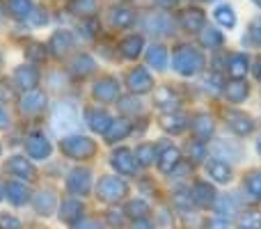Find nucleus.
I'll return each instance as SVG.
<instances>
[{
    "instance_id": "8fccbe9b",
    "label": "nucleus",
    "mask_w": 261,
    "mask_h": 229,
    "mask_svg": "<svg viewBox=\"0 0 261 229\" xmlns=\"http://www.w3.org/2000/svg\"><path fill=\"white\" fill-rule=\"evenodd\" d=\"M71 229H103V227H101L99 220L87 218V220H81V222H76V225H71Z\"/></svg>"
},
{
    "instance_id": "9b49d317",
    "label": "nucleus",
    "mask_w": 261,
    "mask_h": 229,
    "mask_svg": "<svg viewBox=\"0 0 261 229\" xmlns=\"http://www.w3.org/2000/svg\"><path fill=\"white\" fill-rule=\"evenodd\" d=\"M181 161V154H179V147H174V144L170 142H163L161 147H158V170L163 172V174H172V172L176 170V165H179Z\"/></svg>"
},
{
    "instance_id": "6e6552de",
    "label": "nucleus",
    "mask_w": 261,
    "mask_h": 229,
    "mask_svg": "<svg viewBox=\"0 0 261 229\" xmlns=\"http://www.w3.org/2000/svg\"><path fill=\"white\" fill-rule=\"evenodd\" d=\"M92 94H94L96 101L101 104H113V101H119V81L113 76H103L94 83L92 87Z\"/></svg>"
},
{
    "instance_id": "bf43d9fd",
    "label": "nucleus",
    "mask_w": 261,
    "mask_h": 229,
    "mask_svg": "<svg viewBox=\"0 0 261 229\" xmlns=\"http://www.w3.org/2000/svg\"><path fill=\"white\" fill-rule=\"evenodd\" d=\"M252 5H257V7H261V0H252Z\"/></svg>"
},
{
    "instance_id": "4c0bfd02",
    "label": "nucleus",
    "mask_w": 261,
    "mask_h": 229,
    "mask_svg": "<svg viewBox=\"0 0 261 229\" xmlns=\"http://www.w3.org/2000/svg\"><path fill=\"white\" fill-rule=\"evenodd\" d=\"M239 229H261V211L259 209H245L236 218Z\"/></svg>"
},
{
    "instance_id": "864d4df0",
    "label": "nucleus",
    "mask_w": 261,
    "mask_h": 229,
    "mask_svg": "<svg viewBox=\"0 0 261 229\" xmlns=\"http://www.w3.org/2000/svg\"><path fill=\"white\" fill-rule=\"evenodd\" d=\"M7 124H9V115L5 110V106H0V129H5Z\"/></svg>"
},
{
    "instance_id": "423d86ee",
    "label": "nucleus",
    "mask_w": 261,
    "mask_h": 229,
    "mask_svg": "<svg viewBox=\"0 0 261 229\" xmlns=\"http://www.w3.org/2000/svg\"><path fill=\"white\" fill-rule=\"evenodd\" d=\"M190 199H193L195 209H213L218 202V193L216 186L208 181H195L190 188Z\"/></svg>"
},
{
    "instance_id": "1a4fd4ad",
    "label": "nucleus",
    "mask_w": 261,
    "mask_h": 229,
    "mask_svg": "<svg viewBox=\"0 0 261 229\" xmlns=\"http://www.w3.org/2000/svg\"><path fill=\"white\" fill-rule=\"evenodd\" d=\"M176 21H179V26L184 28L186 32H202L204 23H206V14H204L199 7L190 5V7L181 9L179 16H176Z\"/></svg>"
},
{
    "instance_id": "aec40b11",
    "label": "nucleus",
    "mask_w": 261,
    "mask_h": 229,
    "mask_svg": "<svg viewBox=\"0 0 261 229\" xmlns=\"http://www.w3.org/2000/svg\"><path fill=\"white\" fill-rule=\"evenodd\" d=\"M153 104H156V108H161L163 113H172V110H176V106H179V94H176L170 85H163L153 92Z\"/></svg>"
},
{
    "instance_id": "79ce46f5",
    "label": "nucleus",
    "mask_w": 261,
    "mask_h": 229,
    "mask_svg": "<svg viewBox=\"0 0 261 229\" xmlns=\"http://www.w3.org/2000/svg\"><path fill=\"white\" fill-rule=\"evenodd\" d=\"M149 204L144 202V199H130L126 204V209H124V213H126L128 218H133V220H144V218L149 216Z\"/></svg>"
},
{
    "instance_id": "c03bdc74",
    "label": "nucleus",
    "mask_w": 261,
    "mask_h": 229,
    "mask_svg": "<svg viewBox=\"0 0 261 229\" xmlns=\"http://www.w3.org/2000/svg\"><path fill=\"white\" fill-rule=\"evenodd\" d=\"M248 37H250V41H252L254 46H261V14H259V16H254L252 21H250V26H248Z\"/></svg>"
},
{
    "instance_id": "393cba45",
    "label": "nucleus",
    "mask_w": 261,
    "mask_h": 229,
    "mask_svg": "<svg viewBox=\"0 0 261 229\" xmlns=\"http://www.w3.org/2000/svg\"><path fill=\"white\" fill-rule=\"evenodd\" d=\"M5 197H7V202L14 204V207H23V204L30 199V190H28V186L21 184V181H9V184L5 186Z\"/></svg>"
},
{
    "instance_id": "a18cd8bd",
    "label": "nucleus",
    "mask_w": 261,
    "mask_h": 229,
    "mask_svg": "<svg viewBox=\"0 0 261 229\" xmlns=\"http://www.w3.org/2000/svg\"><path fill=\"white\" fill-rule=\"evenodd\" d=\"M25 55L30 60H44L46 58V48L41 41H30V44L25 46Z\"/></svg>"
},
{
    "instance_id": "c9c22d12",
    "label": "nucleus",
    "mask_w": 261,
    "mask_h": 229,
    "mask_svg": "<svg viewBox=\"0 0 261 229\" xmlns=\"http://www.w3.org/2000/svg\"><path fill=\"white\" fill-rule=\"evenodd\" d=\"M133 156H135V163H138L140 167H149V165H153V161L158 158V147L151 142H144L135 149Z\"/></svg>"
},
{
    "instance_id": "4468645a",
    "label": "nucleus",
    "mask_w": 261,
    "mask_h": 229,
    "mask_svg": "<svg viewBox=\"0 0 261 229\" xmlns=\"http://www.w3.org/2000/svg\"><path fill=\"white\" fill-rule=\"evenodd\" d=\"M158 126H161L165 133L170 135H179L184 133L186 129H188V117L184 113H179V110H172V113H163L158 117Z\"/></svg>"
},
{
    "instance_id": "09e8293b",
    "label": "nucleus",
    "mask_w": 261,
    "mask_h": 229,
    "mask_svg": "<svg viewBox=\"0 0 261 229\" xmlns=\"http://www.w3.org/2000/svg\"><path fill=\"white\" fill-rule=\"evenodd\" d=\"M0 229H21V220L7 213H0Z\"/></svg>"
},
{
    "instance_id": "f257e3e1",
    "label": "nucleus",
    "mask_w": 261,
    "mask_h": 229,
    "mask_svg": "<svg viewBox=\"0 0 261 229\" xmlns=\"http://www.w3.org/2000/svg\"><path fill=\"white\" fill-rule=\"evenodd\" d=\"M172 64H174V71L184 78L197 76L204 71L206 67V58L204 53L193 44H176L172 50Z\"/></svg>"
},
{
    "instance_id": "4d7b16f0",
    "label": "nucleus",
    "mask_w": 261,
    "mask_h": 229,
    "mask_svg": "<svg viewBox=\"0 0 261 229\" xmlns=\"http://www.w3.org/2000/svg\"><path fill=\"white\" fill-rule=\"evenodd\" d=\"M257 151H259V156H261V133H259V138H257Z\"/></svg>"
},
{
    "instance_id": "f3484780",
    "label": "nucleus",
    "mask_w": 261,
    "mask_h": 229,
    "mask_svg": "<svg viewBox=\"0 0 261 229\" xmlns=\"http://www.w3.org/2000/svg\"><path fill=\"white\" fill-rule=\"evenodd\" d=\"M193 133L197 140H208L216 133V117L211 113H197L193 117Z\"/></svg>"
},
{
    "instance_id": "3c124183",
    "label": "nucleus",
    "mask_w": 261,
    "mask_h": 229,
    "mask_svg": "<svg viewBox=\"0 0 261 229\" xmlns=\"http://www.w3.org/2000/svg\"><path fill=\"white\" fill-rule=\"evenodd\" d=\"M108 218H110V225L113 227H122L124 225V211H108Z\"/></svg>"
},
{
    "instance_id": "c756f323",
    "label": "nucleus",
    "mask_w": 261,
    "mask_h": 229,
    "mask_svg": "<svg viewBox=\"0 0 261 229\" xmlns=\"http://www.w3.org/2000/svg\"><path fill=\"white\" fill-rule=\"evenodd\" d=\"M142 48H144V37L142 35H128V37H124L122 44H119V53H122L126 60L140 58Z\"/></svg>"
},
{
    "instance_id": "6e6d98bb",
    "label": "nucleus",
    "mask_w": 261,
    "mask_h": 229,
    "mask_svg": "<svg viewBox=\"0 0 261 229\" xmlns=\"http://www.w3.org/2000/svg\"><path fill=\"white\" fill-rule=\"evenodd\" d=\"M158 3H161V5H176L179 0H158Z\"/></svg>"
},
{
    "instance_id": "ea45409f",
    "label": "nucleus",
    "mask_w": 261,
    "mask_h": 229,
    "mask_svg": "<svg viewBox=\"0 0 261 229\" xmlns=\"http://www.w3.org/2000/svg\"><path fill=\"white\" fill-rule=\"evenodd\" d=\"M243 186L254 202H261V172L259 170H250L243 179Z\"/></svg>"
},
{
    "instance_id": "72a5a7b5",
    "label": "nucleus",
    "mask_w": 261,
    "mask_h": 229,
    "mask_svg": "<svg viewBox=\"0 0 261 229\" xmlns=\"http://www.w3.org/2000/svg\"><path fill=\"white\" fill-rule=\"evenodd\" d=\"M5 9H7L9 16L18 18V21H25V18L32 14L35 5H32V0H7V3H5Z\"/></svg>"
},
{
    "instance_id": "6ab92c4d",
    "label": "nucleus",
    "mask_w": 261,
    "mask_h": 229,
    "mask_svg": "<svg viewBox=\"0 0 261 229\" xmlns=\"http://www.w3.org/2000/svg\"><path fill=\"white\" fill-rule=\"evenodd\" d=\"M83 211H85V207H83L81 199H62V204H60V220L64 225H76V222H81Z\"/></svg>"
},
{
    "instance_id": "a211bd4d",
    "label": "nucleus",
    "mask_w": 261,
    "mask_h": 229,
    "mask_svg": "<svg viewBox=\"0 0 261 229\" xmlns=\"http://www.w3.org/2000/svg\"><path fill=\"white\" fill-rule=\"evenodd\" d=\"M206 174L211 176L216 184H229L231 176H234V170H231V165L227 161H222V158H211L206 165Z\"/></svg>"
},
{
    "instance_id": "473e14b6",
    "label": "nucleus",
    "mask_w": 261,
    "mask_h": 229,
    "mask_svg": "<svg viewBox=\"0 0 261 229\" xmlns=\"http://www.w3.org/2000/svg\"><path fill=\"white\" fill-rule=\"evenodd\" d=\"M69 12L78 18H92L99 12V0H71L69 3Z\"/></svg>"
},
{
    "instance_id": "37998d69",
    "label": "nucleus",
    "mask_w": 261,
    "mask_h": 229,
    "mask_svg": "<svg viewBox=\"0 0 261 229\" xmlns=\"http://www.w3.org/2000/svg\"><path fill=\"white\" fill-rule=\"evenodd\" d=\"M119 108H122L124 113H128V115H138V113H142V104H140V101L135 99V94L119 99Z\"/></svg>"
},
{
    "instance_id": "603ef678",
    "label": "nucleus",
    "mask_w": 261,
    "mask_h": 229,
    "mask_svg": "<svg viewBox=\"0 0 261 229\" xmlns=\"http://www.w3.org/2000/svg\"><path fill=\"white\" fill-rule=\"evenodd\" d=\"M130 229H153L151 222L144 218V220H133V225H130Z\"/></svg>"
},
{
    "instance_id": "bb28decb",
    "label": "nucleus",
    "mask_w": 261,
    "mask_h": 229,
    "mask_svg": "<svg viewBox=\"0 0 261 229\" xmlns=\"http://www.w3.org/2000/svg\"><path fill=\"white\" fill-rule=\"evenodd\" d=\"M55 204H58L55 190L46 188V190H39V193L35 195V211L39 213V216H50V213L55 211Z\"/></svg>"
},
{
    "instance_id": "0eeeda50",
    "label": "nucleus",
    "mask_w": 261,
    "mask_h": 229,
    "mask_svg": "<svg viewBox=\"0 0 261 229\" xmlns=\"http://www.w3.org/2000/svg\"><path fill=\"white\" fill-rule=\"evenodd\" d=\"M126 87L130 90V94H135V96L147 94V92L153 90V78L144 67H135V69H130L126 76Z\"/></svg>"
},
{
    "instance_id": "a878e982",
    "label": "nucleus",
    "mask_w": 261,
    "mask_h": 229,
    "mask_svg": "<svg viewBox=\"0 0 261 229\" xmlns=\"http://www.w3.org/2000/svg\"><path fill=\"white\" fill-rule=\"evenodd\" d=\"M69 71H71L73 76H92V73L96 71V62H94L92 55L78 53L76 58L69 62Z\"/></svg>"
},
{
    "instance_id": "f8f14e48",
    "label": "nucleus",
    "mask_w": 261,
    "mask_h": 229,
    "mask_svg": "<svg viewBox=\"0 0 261 229\" xmlns=\"http://www.w3.org/2000/svg\"><path fill=\"white\" fill-rule=\"evenodd\" d=\"M67 188L73 195H87L92 190V172L87 167H76L67 176Z\"/></svg>"
},
{
    "instance_id": "20e7f679",
    "label": "nucleus",
    "mask_w": 261,
    "mask_h": 229,
    "mask_svg": "<svg viewBox=\"0 0 261 229\" xmlns=\"http://www.w3.org/2000/svg\"><path fill=\"white\" fill-rule=\"evenodd\" d=\"M50 124H53V131L55 133H69V131H73L78 126V110L73 104H69V101H64V104H60L58 108L53 110V117H50Z\"/></svg>"
},
{
    "instance_id": "4be33fe9",
    "label": "nucleus",
    "mask_w": 261,
    "mask_h": 229,
    "mask_svg": "<svg viewBox=\"0 0 261 229\" xmlns=\"http://www.w3.org/2000/svg\"><path fill=\"white\" fill-rule=\"evenodd\" d=\"M248 69H250V58L245 53H231L227 58V73L231 76V81H243Z\"/></svg>"
},
{
    "instance_id": "7c9ffc66",
    "label": "nucleus",
    "mask_w": 261,
    "mask_h": 229,
    "mask_svg": "<svg viewBox=\"0 0 261 229\" xmlns=\"http://www.w3.org/2000/svg\"><path fill=\"white\" fill-rule=\"evenodd\" d=\"M213 18H216V23L220 28H225V30H231V28H236V23H239V18H236V9L227 3L218 5V7L213 9Z\"/></svg>"
},
{
    "instance_id": "c85d7f7f",
    "label": "nucleus",
    "mask_w": 261,
    "mask_h": 229,
    "mask_svg": "<svg viewBox=\"0 0 261 229\" xmlns=\"http://www.w3.org/2000/svg\"><path fill=\"white\" fill-rule=\"evenodd\" d=\"M7 170L12 174L21 176V179H28V181L35 179V165L30 161H25V156H12L7 161Z\"/></svg>"
},
{
    "instance_id": "49530a36",
    "label": "nucleus",
    "mask_w": 261,
    "mask_h": 229,
    "mask_svg": "<svg viewBox=\"0 0 261 229\" xmlns=\"http://www.w3.org/2000/svg\"><path fill=\"white\" fill-rule=\"evenodd\" d=\"M204 229H231L229 220H227V216H211L206 218V222H204Z\"/></svg>"
},
{
    "instance_id": "f704fd0d",
    "label": "nucleus",
    "mask_w": 261,
    "mask_h": 229,
    "mask_svg": "<svg viewBox=\"0 0 261 229\" xmlns=\"http://www.w3.org/2000/svg\"><path fill=\"white\" fill-rule=\"evenodd\" d=\"M147 64L153 67L156 71H163L167 67V48L163 44H153L147 50Z\"/></svg>"
},
{
    "instance_id": "412c9836",
    "label": "nucleus",
    "mask_w": 261,
    "mask_h": 229,
    "mask_svg": "<svg viewBox=\"0 0 261 229\" xmlns=\"http://www.w3.org/2000/svg\"><path fill=\"white\" fill-rule=\"evenodd\" d=\"M14 78H16V85L21 87L23 92H30V90H37V83H39V71L30 64H21L16 67L14 71Z\"/></svg>"
},
{
    "instance_id": "dca6fc26",
    "label": "nucleus",
    "mask_w": 261,
    "mask_h": 229,
    "mask_svg": "<svg viewBox=\"0 0 261 229\" xmlns=\"http://www.w3.org/2000/svg\"><path fill=\"white\" fill-rule=\"evenodd\" d=\"M18 108H21L23 115H37L46 108V94L41 90H30L21 96L18 101Z\"/></svg>"
},
{
    "instance_id": "b1692460",
    "label": "nucleus",
    "mask_w": 261,
    "mask_h": 229,
    "mask_svg": "<svg viewBox=\"0 0 261 229\" xmlns=\"http://www.w3.org/2000/svg\"><path fill=\"white\" fill-rule=\"evenodd\" d=\"M73 46V35L69 30H58L53 37H50V53L55 55V58H62V55H67L69 50H71Z\"/></svg>"
},
{
    "instance_id": "052dcab7",
    "label": "nucleus",
    "mask_w": 261,
    "mask_h": 229,
    "mask_svg": "<svg viewBox=\"0 0 261 229\" xmlns=\"http://www.w3.org/2000/svg\"><path fill=\"white\" fill-rule=\"evenodd\" d=\"M0 154H3V147H0Z\"/></svg>"
},
{
    "instance_id": "5701e85b",
    "label": "nucleus",
    "mask_w": 261,
    "mask_h": 229,
    "mask_svg": "<svg viewBox=\"0 0 261 229\" xmlns=\"http://www.w3.org/2000/svg\"><path fill=\"white\" fill-rule=\"evenodd\" d=\"M222 92H225V99L229 104H243L250 96V85L245 81H229L222 85Z\"/></svg>"
},
{
    "instance_id": "13d9d810",
    "label": "nucleus",
    "mask_w": 261,
    "mask_h": 229,
    "mask_svg": "<svg viewBox=\"0 0 261 229\" xmlns=\"http://www.w3.org/2000/svg\"><path fill=\"white\" fill-rule=\"evenodd\" d=\"M3 197H5V186L0 184V199H3Z\"/></svg>"
},
{
    "instance_id": "2f4dec72",
    "label": "nucleus",
    "mask_w": 261,
    "mask_h": 229,
    "mask_svg": "<svg viewBox=\"0 0 261 229\" xmlns=\"http://www.w3.org/2000/svg\"><path fill=\"white\" fill-rule=\"evenodd\" d=\"M126 135H130V121L126 117H122V119H113V124H110V129L103 133V138L108 140L110 144L119 142V140H124Z\"/></svg>"
},
{
    "instance_id": "a19ab883",
    "label": "nucleus",
    "mask_w": 261,
    "mask_h": 229,
    "mask_svg": "<svg viewBox=\"0 0 261 229\" xmlns=\"http://www.w3.org/2000/svg\"><path fill=\"white\" fill-rule=\"evenodd\" d=\"M186 154H188V161L193 163V165H197V163H202L204 158H206V147H204L202 140L193 138L186 142Z\"/></svg>"
},
{
    "instance_id": "cd10ccee",
    "label": "nucleus",
    "mask_w": 261,
    "mask_h": 229,
    "mask_svg": "<svg viewBox=\"0 0 261 229\" xmlns=\"http://www.w3.org/2000/svg\"><path fill=\"white\" fill-rule=\"evenodd\" d=\"M85 117H87V126H90L94 133H106V131L110 129V124H113L110 115L101 108H90Z\"/></svg>"
},
{
    "instance_id": "5fc2aeb1",
    "label": "nucleus",
    "mask_w": 261,
    "mask_h": 229,
    "mask_svg": "<svg viewBox=\"0 0 261 229\" xmlns=\"http://www.w3.org/2000/svg\"><path fill=\"white\" fill-rule=\"evenodd\" d=\"M254 73H257V81L261 83V55L257 58V62H254Z\"/></svg>"
},
{
    "instance_id": "9d476101",
    "label": "nucleus",
    "mask_w": 261,
    "mask_h": 229,
    "mask_svg": "<svg viewBox=\"0 0 261 229\" xmlns=\"http://www.w3.org/2000/svg\"><path fill=\"white\" fill-rule=\"evenodd\" d=\"M142 26L151 35H158V37L172 35V18L165 12H147L142 18Z\"/></svg>"
},
{
    "instance_id": "2eb2a0df",
    "label": "nucleus",
    "mask_w": 261,
    "mask_h": 229,
    "mask_svg": "<svg viewBox=\"0 0 261 229\" xmlns=\"http://www.w3.org/2000/svg\"><path fill=\"white\" fill-rule=\"evenodd\" d=\"M25 149H28V154H30L32 158H37V161H44V158H48L50 151H53V147H50L48 138H46L44 133H32V135H28Z\"/></svg>"
},
{
    "instance_id": "39448f33",
    "label": "nucleus",
    "mask_w": 261,
    "mask_h": 229,
    "mask_svg": "<svg viewBox=\"0 0 261 229\" xmlns=\"http://www.w3.org/2000/svg\"><path fill=\"white\" fill-rule=\"evenodd\" d=\"M222 119H225L227 129H229L234 135H241V138L252 135V131H254V119L248 113H243V110L227 108L225 113H222Z\"/></svg>"
},
{
    "instance_id": "f03ea898",
    "label": "nucleus",
    "mask_w": 261,
    "mask_h": 229,
    "mask_svg": "<svg viewBox=\"0 0 261 229\" xmlns=\"http://www.w3.org/2000/svg\"><path fill=\"white\" fill-rule=\"evenodd\" d=\"M128 195V184L117 174H103L96 184V197L106 204H117Z\"/></svg>"
},
{
    "instance_id": "ddd939ff",
    "label": "nucleus",
    "mask_w": 261,
    "mask_h": 229,
    "mask_svg": "<svg viewBox=\"0 0 261 229\" xmlns=\"http://www.w3.org/2000/svg\"><path fill=\"white\" fill-rule=\"evenodd\" d=\"M110 165H113L115 170H117L119 174H124V176L135 174V170H138V163H135L133 151H130V149H126V147L115 149L113 156H110Z\"/></svg>"
},
{
    "instance_id": "e433bc0d",
    "label": "nucleus",
    "mask_w": 261,
    "mask_h": 229,
    "mask_svg": "<svg viewBox=\"0 0 261 229\" xmlns=\"http://www.w3.org/2000/svg\"><path fill=\"white\" fill-rule=\"evenodd\" d=\"M110 23H113L115 28H130L135 23V12L130 7L119 5V7H115L113 12H110Z\"/></svg>"
},
{
    "instance_id": "58836bf2",
    "label": "nucleus",
    "mask_w": 261,
    "mask_h": 229,
    "mask_svg": "<svg viewBox=\"0 0 261 229\" xmlns=\"http://www.w3.org/2000/svg\"><path fill=\"white\" fill-rule=\"evenodd\" d=\"M199 41H202V46H206V48H220V46L225 44V37H222V32L218 30L216 26H204L202 35H199Z\"/></svg>"
},
{
    "instance_id": "7ed1b4c3",
    "label": "nucleus",
    "mask_w": 261,
    "mask_h": 229,
    "mask_svg": "<svg viewBox=\"0 0 261 229\" xmlns=\"http://www.w3.org/2000/svg\"><path fill=\"white\" fill-rule=\"evenodd\" d=\"M60 147L69 158H76V161H87L96 154V142L85 135H69L60 142Z\"/></svg>"
},
{
    "instance_id": "de8ad7c7",
    "label": "nucleus",
    "mask_w": 261,
    "mask_h": 229,
    "mask_svg": "<svg viewBox=\"0 0 261 229\" xmlns=\"http://www.w3.org/2000/svg\"><path fill=\"white\" fill-rule=\"evenodd\" d=\"M28 18H32L30 21V26H35V28H39V26H46V23H48V12H46V9H32V14Z\"/></svg>"
}]
</instances>
